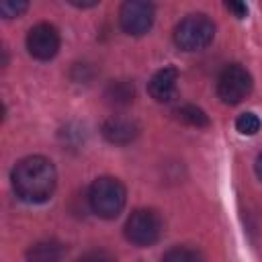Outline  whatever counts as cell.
Here are the masks:
<instances>
[{"instance_id": "obj_13", "label": "cell", "mask_w": 262, "mask_h": 262, "mask_svg": "<svg viewBox=\"0 0 262 262\" xmlns=\"http://www.w3.org/2000/svg\"><path fill=\"white\" fill-rule=\"evenodd\" d=\"M162 262H203V258L194 248L174 246L162 256Z\"/></svg>"}, {"instance_id": "obj_5", "label": "cell", "mask_w": 262, "mask_h": 262, "mask_svg": "<svg viewBox=\"0 0 262 262\" xmlns=\"http://www.w3.org/2000/svg\"><path fill=\"white\" fill-rule=\"evenodd\" d=\"M162 233L160 217L149 209L133 211L125 221V237L135 246H151Z\"/></svg>"}, {"instance_id": "obj_7", "label": "cell", "mask_w": 262, "mask_h": 262, "mask_svg": "<svg viewBox=\"0 0 262 262\" xmlns=\"http://www.w3.org/2000/svg\"><path fill=\"white\" fill-rule=\"evenodd\" d=\"M27 49L35 59H51L59 49V33L49 23H39L27 33Z\"/></svg>"}, {"instance_id": "obj_3", "label": "cell", "mask_w": 262, "mask_h": 262, "mask_svg": "<svg viewBox=\"0 0 262 262\" xmlns=\"http://www.w3.org/2000/svg\"><path fill=\"white\" fill-rule=\"evenodd\" d=\"M215 37V25L205 14H188L174 29V41L184 51H199Z\"/></svg>"}, {"instance_id": "obj_6", "label": "cell", "mask_w": 262, "mask_h": 262, "mask_svg": "<svg viewBox=\"0 0 262 262\" xmlns=\"http://www.w3.org/2000/svg\"><path fill=\"white\" fill-rule=\"evenodd\" d=\"M121 29L127 35H145L154 25V4L141 0H129L119 10Z\"/></svg>"}, {"instance_id": "obj_11", "label": "cell", "mask_w": 262, "mask_h": 262, "mask_svg": "<svg viewBox=\"0 0 262 262\" xmlns=\"http://www.w3.org/2000/svg\"><path fill=\"white\" fill-rule=\"evenodd\" d=\"M133 96H135V88L129 80H115L106 86V92H104V98L117 106L129 104L133 100Z\"/></svg>"}, {"instance_id": "obj_17", "label": "cell", "mask_w": 262, "mask_h": 262, "mask_svg": "<svg viewBox=\"0 0 262 262\" xmlns=\"http://www.w3.org/2000/svg\"><path fill=\"white\" fill-rule=\"evenodd\" d=\"M225 8H227L229 12H233V16H237V18H244V16L248 14V6L242 4V2H227Z\"/></svg>"}, {"instance_id": "obj_16", "label": "cell", "mask_w": 262, "mask_h": 262, "mask_svg": "<svg viewBox=\"0 0 262 262\" xmlns=\"http://www.w3.org/2000/svg\"><path fill=\"white\" fill-rule=\"evenodd\" d=\"M78 262H117V260H115V256L111 252L94 248V250H88L86 254H82Z\"/></svg>"}, {"instance_id": "obj_1", "label": "cell", "mask_w": 262, "mask_h": 262, "mask_svg": "<svg viewBox=\"0 0 262 262\" xmlns=\"http://www.w3.org/2000/svg\"><path fill=\"white\" fill-rule=\"evenodd\" d=\"M57 184V172L51 160L43 156L23 158L12 170V186L18 199L27 203L47 201Z\"/></svg>"}, {"instance_id": "obj_15", "label": "cell", "mask_w": 262, "mask_h": 262, "mask_svg": "<svg viewBox=\"0 0 262 262\" xmlns=\"http://www.w3.org/2000/svg\"><path fill=\"white\" fill-rule=\"evenodd\" d=\"M27 2H23V0H4V2H0V12H2V16L4 18H12V16H18V14H23L25 10H27Z\"/></svg>"}, {"instance_id": "obj_2", "label": "cell", "mask_w": 262, "mask_h": 262, "mask_svg": "<svg viewBox=\"0 0 262 262\" xmlns=\"http://www.w3.org/2000/svg\"><path fill=\"white\" fill-rule=\"evenodd\" d=\"M127 201V190L119 178L113 176H100L90 184L88 190V205L94 215L102 219L117 217Z\"/></svg>"}, {"instance_id": "obj_9", "label": "cell", "mask_w": 262, "mask_h": 262, "mask_svg": "<svg viewBox=\"0 0 262 262\" xmlns=\"http://www.w3.org/2000/svg\"><path fill=\"white\" fill-rule=\"evenodd\" d=\"M139 133V125L129 117H111L102 125V135L115 145L131 143Z\"/></svg>"}, {"instance_id": "obj_18", "label": "cell", "mask_w": 262, "mask_h": 262, "mask_svg": "<svg viewBox=\"0 0 262 262\" xmlns=\"http://www.w3.org/2000/svg\"><path fill=\"white\" fill-rule=\"evenodd\" d=\"M256 174H258V178L262 180V154H260L258 160H256Z\"/></svg>"}, {"instance_id": "obj_4", "label": "cell", "mask_w": 262, "mask_h": 262, "mask_svg": "<svg viewBox=\"0 0 262 262\" xmlns=\"http://www.w3.org/2000/svg\"><path fill=\"white\" fill-rule=\"evenodd\" d=\"M252 92V76L239 63L225 66L217 78V94L225 104H237Z\"/></svg>"}, {"instance_id": "obj_10", "label": "cell", "mask_w": 262, "mask_h": 262, "mask_svg": "<svg viewBox=\"0 0 262 262\" xmlns=\"http://www.w3.org/2000/svg\"><path fill=\"white\" fill-rule=\"evenodd\" d=\"M68 248L66 244L57 239H41L29 246L27 250V262H61Z\"/></svg>"}, {"instance_id": "obj_8", "label": "cell", "mask_w": 262, "mask_h": 262, "mask_svg": "<svg viewBox=\"0 0 262 262\" xmlns=\"http://www.w3.org/2000/svg\"><path fill=\"white\" fill-rule=\"evenodd\" d=\"M176 86H178V70L174 66H166L162 70H158L151 80H149V94L154 100L158 102H168L174 98L176 94Z\"/></svg>"}, {"instance_id": "obj_12", "label": "cell", "mask_w": 262, "mask_h": 262, "mask_svg": "<svg viewBox=\"0 0 262 262\" xmlns=\"http://www.w3.org/2000/svg\"><path fill=\"white\" fill-rule=\"evenodd\" d=\"M174 117L184 123V125H190V127H207L209 125V117L205 115V111H201L199 106H192V104H182L174 111Z\"/></svg>"}, {"instance_id": "obj_14", "label": "cell", "mask_w": 262, "mask_h": 262, "mask_svg": "<svg viewBox=\"0 0 262 262\" xmlns=\"http://www.w3.org/2000/svg\"><path fill=\"white\" fill-rule=\"evenodd\" d=\"M260 127H262V121H260V117H258L256 113H252V111L242 113V115L237 117V121H235V129H237L242 135H256V133L260 131Z\"/></svg>"}]
</instances>
